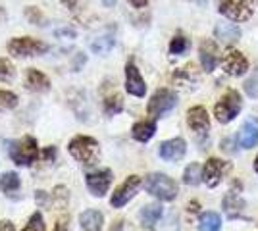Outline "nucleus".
I'll use <instances>...</instances> for the list:
<instances>
[{
  "instance_id": "20e7f679",
  "label": "nucleus",
  "mask_w": 258,
  "mask_h": 231,
  "mask_svg": "<svg viewBox=\"0 0 258 231\" xmlns=\"http://www.w3.org/2000/svg\"><path fill=\"white\" fill-rule=\"evenodd\" d=\"M48 50V44L43 41H37L31 37H16L8 44V52L16 58H31V56H41Z\"/></svg>"
},
{
  "instance_id": "4c0bfd02",
  "label": "nucleus",
  "mask_w": 258,
  "mask_h": 231,
  "mask_svg": "<svg viewBox=\"0 0 258 231\" xmlns=\"http://www.w3.org/2000/svg\"><path fill=\"white\" fill-rule=\"evenodd\" d=\"M85 62H87L85 54H77L76 56V64H74V71H79V67L85 66Z\"/></svg>"
},
{
  "instance_id": "7ed1b4c3",
  "label": "nucleus",
  "mask_w": 258,
  "mask_h": 231,
  "mask_svg": "<svg viewBox=\"0 0 258 231\" xmlns=\"http://www.w3.org/2000/svg\"><path fill=\"white\" fill-rule=\"evenodd\" d=\"M145 189L160 200H173L177 197V183L164 174H151L145 179Z\"/></svg>"
},
{
  "instance_id": "423d86ee",
  "label": "nucleus",
  "mask_w": 258,
  "mask_h": 231,
  "mask_svg": "<svg viewBox=\"0 0 258 231\" xmlns=\"http://www.w3.org/2000/svg\"><path fill=\"white\" fill-rule=\"evenodd\" d=\"M175 104H177L175 93L170 91V89H160V91H156V93L152 95V99L149 100V108H147V110H149V116H152V118H160L166 112L173 110Z\"/></svg>"
},
{
  "instance_id": "9b49d317",
  "label": "nucleus",
  "mask_w": 258,
  "mask_h": 231,
  "mask_svg": "<svg viewBox=\"0 0 258 231\" xmlns=\"http://www.w3.org/2000/svg\"><path fill=\"white\" fill-rule=\"evenodd\" d=\"M87 189L91 191V195L95 197H104L108 187L112 183V172L110 170H98V172H91L87 174Z\"/></svg>"
},
{
  "instance_id": "c03bdc74",
  "label": "nucleus",
  "mask_w": 258,
  "mask_h": 231,
  "mask_svg": "<svg viewBox=\"0 0 258 231\" xmlns=\"http://www.w3.org/2000/svg\"><path fill=\"white\" fill-rule=\"evenodd\" d=\"M189 210H191V212H197V210H199V204H197V202H195V204H191V208H189Z\"/></svg>"
},
{
  "instance_id": "a18cd8bd",
  "label": "nucleus",
  "mask_w": 258,
  "mask_h": 231,
  "mask_svg": "<svg viewBox=\"0 0 258 231\" xmlns=\"http://www.w3.org/2000/svg\"><path fill=\"white\" fill-rule=\"evenodd\" d=\"M254 170H256V172H258V158H256V160H254Z\"/></svg>"
},
{
  "instance_id": "6e6552de",
  "label": "nucleus",
  "mask_w": 258,
  "mask_h": 231,
  "mask_svg": "<svg viewBox=\"0 0 258 231\" xmlns=\"http://www.w3.org/2000/svg\"><path fill=\"white\" fill-rule=\"evenodd\" d=\"M141 187V177L139 176H129L121 185H119L116 191H114V195L110 198V204L114 206V208H121V206H125L131 198L135 197V193L139 191Z\"/></svg>"
},
{
  "instance_id": "a211bd4d",
  "label": "nucleus",
  "mask_w": 258,
  "mask_h": 231,
  "mask_svg": "<svg viewBox=\"0 0 258 231\" xmlns=\"http://www.w3.org/2000/svg\"><path fill=\"white\" fill-rule=\"evenodd\" d=\"M214 33L216 39H220L224 44H235L241 39V29L235 23H218Z\"/></svg>"
},
{
  "instance_id": "f03ea898",
  "label": "nucleus",
  "mask_w": 258,
  "mask_h": 231,
  "mask_svg": "<svg viewBox=\"0 0 258 231\" xmlns=\"http://www.w3.org/2000/svg\"><path fill=\"white\" fill-rule=\"evenodd\" d=\"M8 154L18 166H31L39 158V144L33 137H23L20 141L8 143Z\"/></svg>"
},
{
  "instance_id": "bb28decb",
  "label": "nucleus",
  "mask_w": 258,
  "mask_h": 231,
  "mask_svg": "<svg viewBox=\"0 0 258 231\" xmlns=\"http://www.w3.org/2000/svg\"><path fill=\"white\" fill-rule=\"evenodd\" d=\"M16 106H18V97L10 91H2L0 89V112L12 110Z\"/></svg>"
},
{
  "instance_id": "79ce46f5",
  "label": "nucleus",
  "mask_w": 258,
  "mask_h": 231,
  "mask_svg": "<svg viewBox=\"0 0 258 231\" xmlns=\"http://www.w3.org/2000/svg\"><path fill=\"white\" fill-rule=\"evenodd\" d=\"M102 4H104V6H108V8H112V6L116 4V0H102Z\"/></svg>"
},
{
  "instance_id": "0eeeda50",
  "label": "nucleus",
  "mask_w": 258,
  "mask_h": 231,
  "mask_svg": "<svg viewBox=\"0 0 258 231\" xmlns=\"http://www.w3.org/2000/svg\"><path fill=\"white\" fill-rule=\"evenodd\" d=\"M220 14L233 22H247L252 16L250 0H220Z\"/></svg>"
},
{
  "instance_id": "a19ab883",
  "label": "nucleus",
  "mask_w": 258,
  "mask_h": 231,
  "mask_svg": "<svg viewBox=\"0 0 258 231\" xmlns=\"http://www.w3.org/2000/svg\"><path fill=\"white\" fill-rule=\"evenodd\" d=\"M129 2H131L135 8H145V6L149 4V0H129Z\"/></svg>"
},
{
  "instance_id": "9d476101",
  "label": "nucleus",
  "mask_w": 258,
  "mask_h": 231,
  "mask_svg": "<svg viewBox=\"0 0 258 231\" xmlns=\"http://www.w3.org/2000/svg\"><path fill=\"white\" fill-rule=\"evenodd\" d=\"M229 170V164H226L224 160L220 158H208L206 160L205 168H203V181H205L208 187H216L222 177Z\"/></svg>"
},
{
  "instance_id": "dca6fc26",
  "label": "nucleus",
  "mask_w": 258,
  "mask_h": 231,
  "mask_svg": "<svg viewBox=\"0 0 258 231\" xmlns=\"http://www.w3.org/2000/svg\"><path fill=\"white\" fill-rule=\"evenodd\" d=\"M239 143L245 148H252L258 144V120L254 118H248L241 129V135H239Z\"/></svg>"
},
{
  "instance_id": "f704fd0d",
  "label": "nucleus",
  "mask_w": 258,
  "mask_h": 231,
  "mask_svg": "<svg viewBox=\"0 0 258 231\" xmlns=\"http://www.w3.org/2000/svg\"><path fill=\"white\" fill-rule=\"evenodd\" d=\"M56 37L58 39H64V41H72V39H76V31L72 29V27H64V29H58L56 31Z\"/></svg>"
},
{
  "instance_id": "f3484780",
  "label": "nucleus",
  "mask_w": 258,
  "mask_h": 231,
  "mask_svg": "<svg viewBox=\"0 0 258 231\" xmlns=\"http://www.w3.org/2000/svg\"><path fill=\"white\" fill-rule=\"evenodd\" d=\"M25 87L33 93H44L50 89V79L39 69H29L27 77H25Z\"/></svg>"
},
{
  "instance_id": "37998d69",
  "label": "nucleus",
  "mask_w": 258,
  "mask_h": 231,
  "mask_svg": "<svg viewBox=\"0 0 258 231\" xmlns=\"http://www.w3.org/2000/svg\"><path fill=\"white\" fill-rule=\"evenodd\" d=\"M4 18H6V12H4V8H2V6H0V22H2V20H4Z\"/></svg>"
},
{
  "instance_id": "58836bf2",
  "label": "nucleus",
  "mask_w": 258,
  "mask_h": 231,
  "mask_svg": "<svg viewBox=\"0 0 258 231\" xmlns=\"http://www.w3.org/2000/svg\"><path fill=\"white\" fill-rule=\"evenodd\" d=\"M35 200H37L39 204H44V202H46V193H44V191H37V195H35Z\"/></svg>"
},
{
  "instance_id": "f257e3e1",
  "label": "nucleus",
  "mask_w": 258,
  "mask_h": 231,
  "mask_svg": "<svg viewBox=\"0 0 258 231\" xmlns=\"http://www.w3.org/2000/svg\"><path fill=\"white\" fill-rule=\"evenodd\" d=\"M70 154L76 158L77 162L85 166H93L98 162L100 158V146L93 137H85V135H77L74 137L70 144H68Z\"/></svg>"
},
{
  "instance_id": "f8f14e48",
  "label": "nucleus",
  "mask_w": 258,
  "mask_h": 231,
  "mask_svg": "<svg viewBox=\"0 0 258 231\" xmlns=\"http://www.w3.org/2000/svg\"><path fill=\"white\" fill-rule=\"evenodd\" d=\"M125 89H127L129 95H133V97H145V93H147L145 79L141 77L139 69L135 67L133 62H129L127 66H125Z\"/></svg>"
},
{
  "instance_id": "2eb2a0df",
  "label": "nucleus",
  "mask_w": 258,
  "mask_h": 231,
  "mask_svg": "<svg viewBox=\"0 0 258 231\" xmlns=\"http://www.w3.org/2000/svg\"><path fill=\"white\" fill-rule=\"evenodd\" d=\"M185 152H187V144L179 137L160 144V156L164 160H170V162H175V160L183 158Z\"/></svg>"
},
{
  "instance_id": "c9c22d12",
  "label": "nucleus",
  "mask_w": 258,
  "mask_h": 231,
  "mask_svg": "<svg viewBox=\"0 0 258 231\" xmlns=\"http://www.w3.org/2000/svg\"><path fill=\"white\" fill-rule=\"evenodd\" d=\"M43 158H44V162H52L54 158H56V148H54V146H48L43 152Z\"/></svg>"
},
{
  "instance_id": "7c9ffc66",
  "label": "nucleus",
  "mask_w": 258,
  "mask_h": 231,
  "mask_svg": "<svg viewBox=\"0 0 258 231\" xmlns=\"http://www.w3.org/2000/svg\"><path fill=\"white\" fill-rule=\"evenodd\" d=\"M52 202L56 208H66V206H68V191H66V187L58 185V187L54 189Z\"/></svg>"
},
{
  "instance_id": "e433bc0d",
  "label": "nucleus",
  "mask_w": 258,
  "mask_h": 231,
  "mask_svg": "<svg viewBox=\"0 0 258 231\" xmlns=\"http://www.w3.org/2000/svg\"><path fill=\"white\" fill-rule=\"evenodd\" d=\"M64 6L68 8L70 12H77L81 8V4H79V0H64Z\"/></svg>"
},
{
  "instance_id": "6ab92c4d",
  "label": "nucleus",
  "mask_w": 258,
  "mask_h": 231,
  "mask_svg": "<svg viewBox=\"0 0 258 231\" xmlns=\"http://www.w3.org/2000/svg\"><path fill=\"white\" fill-rule=\"evenodd\" d=\"M102 223H104V218L98 210H85L79 216V225L83 231H100Z\"/></svg>"
},
{
  "instance_id": "ea45409f",
  "label": "nucleus",
  "mask_w": 258,
  "mask_h": 231,
  "mask_svg": "<svg viewBox=\"0 0 258 231\" xmlns=\"http://www.w3.org/2000/svg\"><path fill=\"white\" fill-rule=\"evenodd\" d=\"M0 231H14V225H12V221H8V220L0 221Z\"/></svg>"
},
{
  "instance_id": "1a4fd4ad",
  "label": "nucleus",
  "mask_w": 258,
  "mask_h": 231,
  "mask_svg": "<svg viewBox=\"0 0 258 231\" xmlns=\"http://www.w3.org/2000/svg\"><path fill=\"white\" fill-rule=\"evenodd\" d=\"M187 123H189V127L193 129V133L201 141L208 135L210 118H208V112H206L203 106H195V108L189 110V114H187Z\"/></svg>"
},
{
  "instance_id": "b1692460",
  "label": "nucleus",
  "mask_w": 258,
  "mask_h": 231,
  "mask_svg": "<svg viewBox=\"0 0 258 231\" xmlns=\"http://www.w3.org/2000/svg\"><path fill=\"white\" fill-rule=\"evenodd\" d=\"M20 185H22L20 183V177H18V174H14V172H6V174L0 176V191L6 193V195L16 193L20 189Z\"/></svg>"
},
{
  "instance_id": "a878e982",
  "label": "nucleus",
  "mask_w": 258,
  "mask_h": 231,
  "mask_svg": "<svg viewBox=\"0 0 258 231\" xmlns=\"http://www.w3.org/2000/svg\"><path fill=\"white\" fill-rule=\"evenodd\" d=\"M201 179H203V170H201V166L197 164V162L191 166H187V170H185V174H183V181H185L187 185H197Z\"/></svg>"
},
{
  "instance_id": "473e14b6",
  "label": "nucleus",
  "mask_w": 258,
  "mask_h": 231,
  "mask_svg": "<svg viewBox=\"0 0 258 231\" xmlns=\"http://www.w3.org/2000/svg\"><path fill=\"white\" fill-rule=\"evenodd\" d=\"M23 231H44V220L43 216L39 214V212H35L29 221H27V225L23 227Z\"/></svg>"
},
{
  "instance_id": "4468645a",
  "label": "nucleus",
  "mask_w": 258,
  "mask_h": 231,
  "mask_svg": "<svg viewBox=\"0 0 258 231\" xmlns=\"http://www.w3.org/2000/svg\"><path fill=\"white\" fill-rule=\"evenodd\" d=\"M199 54H201V64L205 67V71H212L220 62L218 46L212 41H203L201 48H199Z\"/></svg>"
},
{
  "instance_id": "ddd939ff",
  "label": "nucleus",
  "mask_w": 258,
  "mask_h": 231,
  "mask_svg": "<svg viewBox=\"0 0 258 231\" xmlns=\"http://www.w3.org/2000/svg\"><path fill=\"white\" fill-rule=\"evenodd\" d=\"M247 69H248V60L239 50H229V52H226V58H224V71L226 73L239 77L243 75V73H247Z\"/></svg>"
},
{
  "instance_id": "72a5a7b5",
  "label": "nucleus",
  "mask_w": 258,
  "mask_h": 231,
  "mask_svg": "<svg viewBox=\"0 0 258 231\" xmlns=\"http://www.w3.org/2000/svg\"><path fill=\"white\" fill-rule=\"evenodd\" d=\"M245 91H247L248 97L258 99V69L245 81Z\"/></svg>"
},
{
  "instance_id": "aec40b11",
  "label": "nucleus",
  "mask_w": 258,
  "mask_h": 231,
  "mask_svg": "<svg viewBox=\"0 0 258 231\" xmlns=\"http://www.w3.org/2000/svg\"><path fill=\"white\" fill-rule=\"evenodd\" d=\"M156 131V123L154 121H137L131 129V135L135 141L139 143H147L149 139H152V135Z\"/></svg>"
},
{
  "instance_id": "c756f323",
  "label": "nucleus",
  "mask_w": 258,
  "mask_h": 231,
  "mask_svg": "<svg viewBox=\"0 0 258 231\" xmlns=\"http://www.w3.org/2000/svg\"><path fill=\"white\" fill-rule=\"evenodd\" d=\"M14 75H16V69H14L10 60L0 58V81H12Z\"/></svg>"
},
{
  "instance_id": "393cba45",
  "label": "nucleus",
  "mask_w": 258,
  "mask_h": 231,
  "mask_svg": "<svg viewBox=\"0 0 258 231\" xmlns=\"http://www.w3.org/2000/svg\"><path fill=\"white\" fill-rule=\"evenodd\" d=\"M121 110H123V99H121V95H118V93L108 95L106 99H104V112H106L108 116H114V114H119Z\"/></svg>"
},
{
  "instance_id": "2f4dec72",
  "label": "nucleus",
  "mask_w": 258,
  "mask_h": 231,
  "mask_svg": "<svg viewBox=\"0 0 258 231\" xmlns=\"http://www.w3.org/2000/svg\"><path fill=\"white\" fill-rule=\"evenodd\" d=\"M25 18H27V22L29 23H35V25H44L43 12L39 10V8H35V6L25 8Z\"/></svg>"
},
{
  "instance_id": "cd10ccee",
  "label": "nucleus",
  "mask_w": 258,
  "mask_h": 231,
  "mask_svg": "<svg viewBox=\"0 0 258 231\" xmlns=\"http://www.w3.org/2000/svg\"><path fill=\"white\" fill-rule=\"evenodd\" d=\"M189 48V41L183 37V35H175L170 43V52L172 54H185Z\"/></svg>"
},
{
  "instance_id": "39448f33",
  "label": "nucleus",
  "mask_w": 258,
  "mask_h": 231,
  "mask_svg": "<svg viewBox=\"0 0 258 231\" xmlns=\"http://www.w3.org/2000/svg\"><path fill=\"white\" fill-rule=\"evenodd\" d=\"M241 95L237 91H227L226 95L220 99V102L216 104L214 116L220 123H229L231 120H235V116H239L241 112Z\"/></svg>"
},
{
  "instance_id": "4be33fe9",
  "label": "nucleus",
  "mask_w": 258,
  "mask_h": 231,
  "mask_svg": "<svg viewBox=\"0 0 258 231\" xmlns=\"http://www.w3.org/2000/svg\"><path fill=\"white\" fill-rule=\"evenodd\" d=\"M139 218H141V223L145 227H152L162 218V206L160 204H149V206H145L139 212Z\"/></svg>"
},
{
  "instance_id": "5701e85b",
  "label": "nucleus",
  "mask_w": 258,
  "mask_h": 231,
  "mask_svg": "<svg viewBox=\"0 0 258 231\" xmlns=\"http://www.w3.org/2000/svg\"><path fill=\"white\" fill-rule=\"evenodd\" d=\"M222 229V220L216 212H205L199 220V231H220Z\"/></svg>"
},
{
  "instance_id": "c85d7f7f",
  "label": "nucleus",
  "mask_w": 258,
  "mask_h": 231,
  "mask_svg": "<svg viewBox=\"0 0 258 231\" xmlns=\"http://www.w3.org/2000/svg\"><path fill=\"white\" fill-rule=\"evenodd\" d=\"M241 206H243V200L237 197L235 193H229V195L224 198V210H226L229 216H233V210H235V208L241 212V210H243Z\"/></svg>"
},
{
  "instance_id": "412c9836",
  "label": "nucleus",
  "mask_w": 258,
  "mask_h": 231,
  "mask_svg": "<svg viewBox=\"0 0 258 231\" xmlns=\"http://www.w3.org/2000/svg\"><path fill=\"white\" fill-rule=\"evenodd\" d=\"M114 44H116L114 35H100V37L91 41V50H93L95 54L106 56L108 52L114 48Z\"/></svg>"
}]
</instances>
